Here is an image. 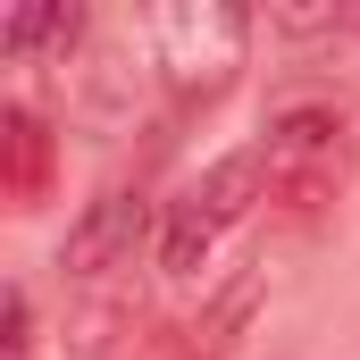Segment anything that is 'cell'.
I'll return each mask as SVG.
<instances>
[{"label":"cell","instance_id":"6","mask_svg":"<svg viewBox=\"0 0 360 360\" xmlns=\"http://www.w3.org/2000/svg\"><path fill=\"white\" fill-rule=\"evenodd\" d=\"M252 201H269V168H260V151H226V160H210L201 184L184 193V210L201 218V226H235V218H252Z\"/></svg>","mask_w":360,"mask_h":360},{"label":"cell","instance_id":"3","mask_svg":"<svg viewBox=\"0 0 360 360\" xmlns=\"http://www.w3.org/2000/svg\"><path fill=\"white\" fill-rule=\"evenodd\" d=\"M143 235H151V201H143V193H126V184H109V193H92L84 218L68 226L59 269L76 276V285H109L117 269H134Z\"/></svg>","mask_w":360,"mask_h":360},{"label":"cell","instance_id":"10","mask_svg":"<svg viewBox=\"0 0 360 360\" xmlns=\"http://www.w3.org/2000/svg\"><path fill=\"white\" fill-rule=\"evenodd\" d=\"M344 34H360V8H344Z\"/></svg>","mask_w":360,"mask_h":360},{"label":"cell","instance_id":"2","mask_svg":"<svg viewBox=\"0 0 360 360\" xmlns=\"http://www.w3.org/2000/svg\"><path fill=\"white\" fill-rule=\"evenodd\" d=\"M260 168H269V201L293 218H319L344 184H352V126L335 109H285L260 143Z\"/></svg>","mask_w":360,"mask_h":360},{"label":"cell","instance_id":"7","mask_svg":"<svg viewBox=\"0 0 360 360\" xmlns=\"http://www.w3.org/2000/svg\"><path fill=\"white\" fill-rule=\"evenodd\" d=\"M252 310H260V269L226 276V285H218V302H210V310H201V319L184 327V344H193V352H210V360H226V352H235V335H243V319H252Z\"/></svg>","mask_w":360,"mask_h":360},{"label":"cell","instance_id":"5","mask_svg":"<svg viewBox=\"0 0 360 360\" xmlns=\"http://www.w3.org/2000/svg\"><path fill=\"white\" fill-rule=\"evenodd\" d=\"M0 160H8V210H42L51 201V168H59V143L34 109H0Z\"/></svg>","mask_w":360,"mask_h":360},{"label":"cell","instance_id":"4","mask_svg":"<svg viewBox=\"0 0 360 360\" xmlns=\"http://www.w3.org/2000/svg\"><path fill=\"white\" fill-rule=\"evenodd\" d=\"M59 344H68V360H143L151 310H143L134 293H117V285H84V293L68 302Z\"/></svg>","mask_w":360,"mask_h":360},{"label":"cell","instance_id":"11","mask_svg":"<svg viewBox=\"0 0 360 360\" xmlns=\"http://www.w3.org/2000/svg\"><path fill=\"white\" fill-rule=\"evenodd\" d=\"M8 360H34V352H8Z\"/></svg>","mask_w":360,"mask_h":360},{"label":"cell","instance_id":"8","mask_svg":"<svg viewBox=\"0 0 360 360\" xmlns=\"http://www.w3.org/2000/svg\"><path fill=\"white\" fill-rule=\"evenodd\" d=\"M76 34H84V8H17L8 34H0V51H8V59H34V51H51V42L68 51Z\"/></svg>","mask_w":360,"mask_h":360},{"label":"cell","instance_id":"1","mask_svg":"<svg viewBox=\"0 0 360 360\" xmlns=\"http://www.w3.org/2000/svg\"><path fill=\"white\" fill-rule=\"evenodd\" d=\"M243 51H252V17L226 0H184L151 17V68L176 101H218L243 76Z\"/></svg>","mask_w":360,"mask_h":360},{"label":"cell","instance_id":"9","mask_svg":"<svg viewBox=\"0 0 360 360\" xmlns=\"http://www.w3.org/2000/svg\"><path fill=\"white\" fill-rule=\"evenodd\" d=\"M210 243H218V226H201V218L176 201V210H168V235H160V269H168V276H193L201 260H210Z\"/></svg>","mask_w":360,"mask_h":360}]
</instances>
